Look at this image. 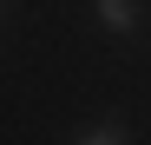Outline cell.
<instances>
[{
    "label": "cell",
    "mask_w": 151,
    "mask_h": 145,
    "mask_svg": "<svg viewBox=\"0 0 151 145\" xmlns=\"http://www.w3.org/2000/svg\"><path fill=\"white\" fill-rule=\"evenodd\" d=\"M92 13H99V27H112V33L138 27V0H92Z\"/></svg>",
    "instance_id": "6da1fadb"
},
{
    "label": "cell",
    "mask_w": 151,
    "mask_h": 145,
    "mask_svg": "<svg viewBox=\"0 0 151 145\" xmlns=\"http://www.w3.org/2000/svg\"><path fill=\"white\" fill-rule=\"evenodd\" d=\"M72 145H132V138H125L118 125H92V132H79Z\"/></svg>",
    "instance_id": "7a4b0ae2"
},
{
    "label": "cell",
    "mask_w": 151,
    "mask_h": 145,
    "mask_svg": "<svg viewBox=\"0 0 151 145\" xmlns=\"http://www.w3.org/2000/svg\"><path fill=\"white\" fill-rule=\"evenodd\" d=\"M0 7H7V0H0Z\"/></svg>",
    "instance_id": "3957f363"
}]
</instances>
